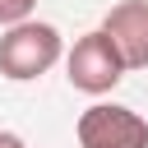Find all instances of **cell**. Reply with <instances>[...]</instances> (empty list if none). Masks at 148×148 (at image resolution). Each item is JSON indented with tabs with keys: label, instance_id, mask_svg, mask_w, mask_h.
Segmentation results:
<instances>
[{
	"label": "cell",
	"instance_id": "cell-1",
	"mask_svg": "<svg viewBox=\"0 0 148 148\" xmlns=\"http://www.w3.org/2000/svg\"><path fill=\"white\" fill-rule=\"evenodd\" d=\"M65 42L51 23H37V18H23L14 23L5 37H0V74L14 79V83H28V79H42L56 60H60Z\"/></svg>",
	"mask_w": 148,
	"mask_h": 148
},
{
	"label": "cell",
	"instance_id": "cell-2",
	"mask_svg": "<svg viewBox=\"0 0 148 148\" xmlns=\"http://www.w3.org/2000/svg\"><path fill=\"white\" fill-rule=\"evenodd\" d=\"M65 69H69V83H74L79 92H92V97H97V92H111V88L125 79V60H120L116 42H111L102 28L74 42V51L65 56Z\"/></svg>",
	"mask_w": 148,
	"mask_h": 148
},
{
	"label": "cell",
	"instance_id": "cell-3",
	"mask_svg": "<svg viewBox=\"0 0 148 148\" xmlns=\"http://www.w3.org/2000/svg\"><path fill=\"white\" fill-rule=\"evenodd\" d=\"M74 134H79V148H148V120L116 102L88 106L79 116Z\"/></svg>",
	"mask_w": 148,
	"mask_h": 148
},
{
	"label": "cell",
	"instance_id": "cell-6",
	"mask_svg": "<svg viewBox=\"0 0 148 148\" xmlns=\"http://www.w3.org/2000/svg\"><path fill=\"white\" fill-rule=\"evenodd\" d=\"M0 148H28V143H23L14 130H0Z\"/></svg>",
	"mask_w": 148,
	"mask_h": 148
},
{
	"label": "cell",
	"instance_id": "cell-5",
	"mask_svg": "<svg viewBox=\"0 0 148 148\" xmlns=\"http://www.w3.org/2000/svg\"><path fill=\"white\" fill-rule=\"evenodd\" d=\"M32 5H37V0H0V23H9V28L23 23V18L32 14Z\"/></svg>",
	"mask_w": 148,
	"mask_h": 148
},
{
	"label": "cell",
	"instance_id": "cell-4",
	"mask_svg": "<svg viewBox=\"0 0 148 148\" xmlns=\"http://www.w3.org/2000/svg\"><path fill=\"white\" fill-rule=\"evenodd\" d=\"M102 32L116 42L125 69H148V0H120L106 9Z\"/></svg>",
	"mask_w": 148,
	"mask_h": 148
}]
</instances>
